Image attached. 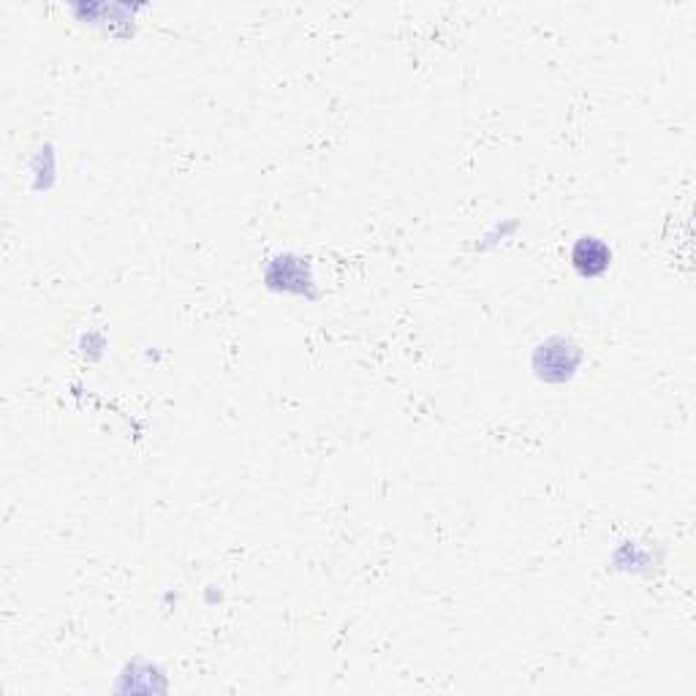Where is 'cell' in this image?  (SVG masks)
I'll return each instance as SVG.
<instances>
[{"label":"cell","instance_id":"6da1fadb","mask_svg":"<svg viewBox=\"0 0 696 696\" xmlns=\"http://www.w3.org/2000/svg\"><path fill=\"white\" fill-rule=\"evenodd\" d=\"M609 259H612V253L596 237H580L577 245H574V251H571V264H574V270L580 272L582 278L601 275L609 267Z\"/></svg>","mask_w":696,"mask_h":696}]
</instances>
